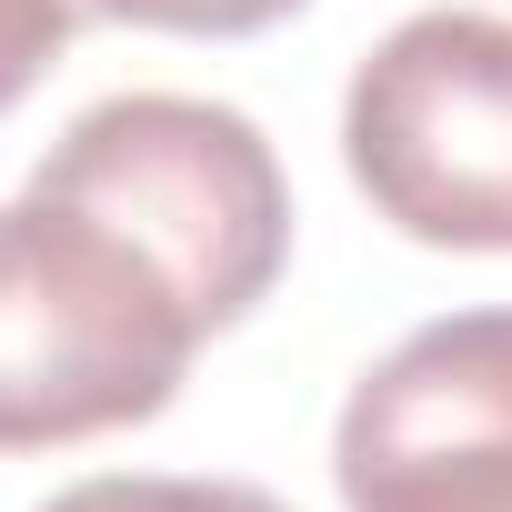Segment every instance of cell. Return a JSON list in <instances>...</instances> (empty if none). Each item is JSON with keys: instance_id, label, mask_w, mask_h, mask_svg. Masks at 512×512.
<instances>
[{"instance_id": "52a82bcc", "label": "cell", "mask_w": 512, "mask_h": 512, "mask_svg": "<svg viewBox=\"0 0 512 512\" xmlns=\"http://www.w3.org/2000/svg\"><path fill=\"white\" fill-rule=\"evenodd\" d=\"M101 21H131V31H181V41H241V31H272L292 21L302 0H91Z\"/></svg>"}, {"instance_id": "3957f363", "label": "cell", "mask_w": 512, "mask_h": 512, "mask_svg": "<svg viewBox=\"0 0 512 512\" xmlns=\"http://www.w3.org/2000/svg\"><path fill=\"white\" fill-rule=\"evenodd\" d=\"M342 161L402 241L512 251V21H402L342 91Z\"/></svg>"}, {"instance_id": "7a4b0ae2", "label": "cell", "mask_w": 512, "mask_h": 512, "mask_svg": "<svg viewBox=\"0 0 512 512\" xmlns=\"http://www.w3.org/2000/svg\"><path fill=\"white\" fill-rule=\"evenodd\" d=\"M31 191L121 221L181 282L201 332H231L292 262V181L262 121L191 91H121L91 101L31 171Z\"/></svg>"}, {"instance_id": "5b68a950", "label": "cell", "mask_w": 512, "mask_h": 512, "mask_svg": "<svg viewBox=\"0 0 512 512\" xmlns=\"http://www.w3.org/2000/svg\"><path fill=\"white\" fill-rule=\"evenodd\" d=\"M41 512H282L251 482H181V472H91L71 492H51Z\"/></svg>"}, {"instance_id": "6da1fadb", "label": "cell", "mask_w": 512, "mask_h": 512, "mask_svg": "<svg viewBox=\"0 0 512 512\" xmlns=\"http://www.w3.org/2000/svg\"><path fill=\"white\" fill-rule=\"evenodd\" d=\"M201 312L151 251L51 191L0 201V452H71L171 412Z\"/></svg>"}, {"instance_id": "8992f818", "label": "cell", "mask_w": 512, "mask_h": 512, "mask_svg": "<svg viewBox=\"0 0 512 512\" xmlns=\"http://www.w3.org/2000/svg\"><path fill=\"white\" fill-rule=\"evenodd\" d=\"M81 21H91V0H0V111L31 101V81L71 51Z\"/></svg>"}, {"instance_id": "277c9868", "label": "cell", "mask_w": 512, "mask_h": 512, "mask_svg": "<svg viewBox=\"0 0 512 512\" xmlns=\"http://www.w3.org/2000/svg\"><path fill=\"white\" fill-rule=\"evenodd\" d=\"M342 512H512V302L392 342L332 432Z\"/></svg>"}]
</instances>
